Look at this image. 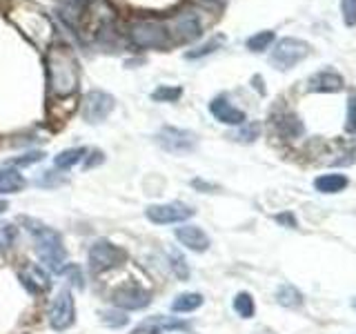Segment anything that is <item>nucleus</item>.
I'll list each match as a JSON object with an SVG mask.
<instances>
[{
	"label": "nucleus",
	"instance_id": "1a4fd4ad",
	"mask_svg": "<svg viewBox=\"0 0 356 334\" xmlns=\"http://www.w3.org/2000/svg\"><path fill=\"white\" fill-rule=\"evenodd\" d=\"M76 319V305H74V296L70 287H63L58 294H56L51 310H49V326L54 330H67Z\"/></svg>",
	"mask_w": 356,
	"mask_h": 334
},
{
	"label": "nucleus",
	"instance_id": "0eeeda50",
	"mask_svg": "<svg viewBox=\"0 0 356 334\" xmlns=\"http://www.w3.org/2000/svg\"><path fill=\"white\" fill-rule=\"evenodd\" d=\"M167 33H170L172 42H194L200 33H203V25H200V16L196 11H181L176 14L170 22H167Z\"/></svg>",
	"mask_w": 356,
	"mask_h": 334
},
{
	"label": "nucleus",
	"instance_id": "a878e982",
	"mask_svg": "<svg viewBox=\"0 0 356 334\" xmlns=\"http://www.w3.org/2000/svg\"><path fill=\"white\" fill-rule=\"evenodd\" d=\"M16 237H18V230H16L14 223L0 221V250L11 248V243L16 241Z\"/></svg>",
	"mask_w": 356,
	"mask_h": 334
},
{
	"label": "nucleus",
	"instance_id": "e433bc0d",
	"mask_svg": "<svg viewBox=\"0 0 356 334\" xmlns=\"http://www.w3.org/2000/svg\"><path fill=\"white\" fill-rule=\"evenodd\" d=\"M352 305H354V308H356V301H354V303H352Z\"/></svg>",
	"mask_w": 356,
	"mask_h": 334
},
{
	"label": "nucleus",
	"instance_id": "f257e3e1",
	"mask_svg": "<svg viewBox=\"0 0 356 334\" xmlns=\"http://www.w3.org/2000/svg\"><path fill=\"white\" fill-rule=\"evenodd\" d=\"M47 85L51 96L67 98L81 85V65L65 42H54L47 49Z\"/></svg>",
	"mask_w": 356,
	"mask_h": 334
},
{
	"label": "nucleus",
	"instance_id": "a211bd4d",
	"mask_svg": "<svg viewBox=\"0 0 356 334\" xmlns=\"http://www.w3.org/2000/svg\"><path fill=\"white\" fill-rule=\"evenodd\" d=\"M20 281L25 283L31 292H42V289H49V278L44 276V272L38 265H29L25 272H20Z\"/></svg>",
	"mask_w": 356,
	"mask_h": 334
},
{
	"label": "nucleus",
	"instance_id": "5701e85b",
	"mask_svg": "<svg viewBox=\"0 0 356 334\" xmlns=\"http://www.w3.org/2000/svg\"><path fill=\"white\" fill-rule=\"evenodd\" d=\"M234 310H236V315H238V317H243V319H252V317H254V312H256L252 294H248V292H238L236 299H234Z\"/></svg>",
	"mask_w": 356,
	"mask_h": 334
},
{
	"label": "nucleus",
	"instance_id": "f8f14e48",
	"mask_svg": "<svg viewBox=\"0 0 356 334\" xmlns=\"http://www.w3.org/2000/svg\"><path fill=\"white\" fill-rule=\"evenodd\" d=\"M167 330H189V323L181 321V319H174V317H163V315H156L140 321L134 334H161Z\"/></svg>",
	"mask_w": 356,
	"mask_h": 334
},
{
	"label": "nucleus",
	"instance_id": "72a5a7b5",
	"mask_svg": "<svg viewBox=\"0 0 356 334\" xmlns=\"http://www.w3.org/2000/svg\"><path fill=\"white\" fill-rule=\"evenodd\" d=\"M65 274H72V283H74L76 287H83V285H85L83 276H78V270H76V267H70V270H65Z\"/></svg>",
	"mask_w": 356,
	"mask_h": 334
},
{
	"label": "nucleus",
	"instance_id": "423d86ee",
	"mask_svg": "<svg viewBox=\"0 0 356 334\" xmlns=\"http://www.w3.org/2000/svg\"><path fill=\"white\" fill-rule=\"evenodd\" d=\"M309 54V45L298 40V38H283L276 42V47L270 56V63L276 67V70H292V67H296L300 61L305 58V56Z\"/></svg>",
	"mask_w": 356,
	"mask_h": 334
},
{
	"label": "nucleus",
	"instance_id": "c756f323",
	"mask_svg": "<svg viewBox=\"0 0 356 334\" xmlns=\"http://www.w3.org/2000/svg\"><path fill=\"white\" fill-rule=\"evenodd\" d=\"M44 159V154L42 152H27V154H22V156H16V159H11L9 165H16V167H27V165H33V163H38Z\"/></svg>",
	"mask_w": 356,
	"mask_h": 334
},
{
	"label": "nucleus",
	"instance_id": "6e6552de",
	"mask_svg": "<svg viewBox=\"0 0 356 334\" xmlns=\"http://www.w3.org/2000/svg\"><path fill=\"white\" fill-rule=\"evenodd\" d=\"M127 259V254L122 252L118 245L109 243L105 239H100L92 245L89 250V267L98 274V272H107L111 267H118L122 261Z\"/></svg>",
	"mask_w": 356,
	"mask_h": 334
},
{
	"label": "nucleus",
	"instance_id": "4468645a",
	"mask_svg": "<svg viewBox=\"0 0 356 334\" xmlns=\"http://www.w3.org/2000/svg\"><path fill=\"white\" fill-rule=\"evenodd\" d=\"M176 239L192 252H205L209 248V237L198 225H183L176 228Z\"/></svg>",
	"mask_w": 356,
	"mask_h": 334
},
{
	"label": "nucleus",
	"instance_id": "9d476101",
	"mask_svg": "<svg viewBox=\"0 0 356 334\" xmlns=\"http://www.w3.org/2000/svg\"><path fill=\"white\" fill-rule=\"evenodd\" d=\"M152 223L156 225H172V223H183L187 218L194 216V209L181 203V200H174V203H163V205H149L145 212Z\"/></svg>",
	"mask_w": 356,
	"mask_h": 334
},
{
	"label": "nucleus",
	"instance_id": "f3484780",
	"mask_svg": "<svg viewBox=\"0 0 356 334\" xmlns=\"http://www.w3.org/2000/svg\"><path fill=\"white\" fill-rule=\"evenodd\" d=\"M348 183L350 181L345 174H323L314 181V187L323 194H337V192H341V189L348 187Z\"/></svg>",
	"mask_w": 356,
	"mask_h": 334
},
{
	"label": "nucleus",
	"instance_id": "473e14b6",
	"mask_svg": "<svg viewBox=\"0 0 356 334\" xmlns=\"http://www.w3.org/2000/svg\"><path fill=\"white\" fill-rule=\"evenodd\" d=\"M276 223H281V225H287V228H296V218L292 212H281V214L274 216Z\"/></svg>",
	"mask_w": 356,
	"mask_h": 334
},
{
	"label": "nucleus",
	"instance_id": "412c9836",
	"mask_svg": "<svg viewBox=\"0 0 356 334\" xmlns=\"http://www.w3.org/2000/svg\"><path fill=\"white\" fill-rule=\"evenodd\" d=\"M276 301L281 305H285V308H298L300 303H303V294H300L294 285L285 283V285H281L276 289Z\"/></svg>",
	"mask_w": 356,
	"mask_h": 334
},
{
	"label": "nucleus",
	"instance_id": "39448f33",
	"mask_svg": "<svg viewBox=\"0 0 356 334\" xmlns=\"http://www.w3.org/2000/svg\"><path fill=\"white\" fill-rule=\"evenodd\" d=\"M116 107V100L111 94L103 92V89H92L83 96L81 103V114L83 120L89 122V125H96V122H103L111 111Z\"/></svg>",
	"mask_w": 356,
	"mask_h": 334
},
{
	"label": "nucleus",
	"instance_id": "393cba45",
	"mask_svg": "<svg viewBox=\"0 0 356 334\" xmlns=\"http://www.w3.org/2000/svg\"><path fill=\"white\" fill-rule=\"evenodd\" d=\"M225 42V38L222 36H216V38H211V40H207L205 45H200L198 49H192V51H187L185 54V58H203V56H207V54H211V51H216L220 45Z\"/></svg>",
	"mask_w": 356,
	"mask_h": 334
},
{
	"label": "nucleus",
	"instance_id": "7ed1b4c3",
	"mask_svg": "<svg viewBox=\"0 0 356 334\" xmlns=\"http://www.w3.org/2000/svg\"><path fill=\"white\" fill-rule=\"evenodd\" d=\"M131 42L140 49H165L170 45V33H167L165 22L161 20H136L129 27Z\"/></svg>",
	"mask_w": 356,
	"mask_h": 334
},
{
	"label": "nucleus",
	"instance_id": "f03ea898",
	"mask_svg": "<svg viewBox=\"0 0 356 334\" xmlns=\"http://www.w3.org/2000/svg\"><path fill=\"white\" fill-rule=\"evenodd\" d=\"M22 223L27 225V230L31 232L33 243H36V254L40 256V261L49 267L54 272H63V263L67 259L65 245H63V237L56 230L42 225L36 218H27L22 216Z\"/></svg>",
	"mask_w": 356,
	"mask_h": 334
},
{
	"label": "nucleus",
	"instance_id": "dca6fc26",
	"mask_svg": "<svg viewBox=\"0 0 356 334\" xmlns=\"http://www.w3.org/2000/svg\"><path fill=\"white\" fill-rule=\"evenodd\" d=\"M27 181L16 167H3L0 170V194H16L20 189H25Z\"/></svg>",
	"mask_w": 356,
	"mask_h": 334
},
{
	"label": "nucleus",
	"instance_id": "20e7f679",
	"mask_svg": "<svg viewBox=\"0 0 356 334\" xmlns=\"http://www.w3.org/2000/svg\"><path fill=\"white\" fill-rule=\"evenodd\" d=\"M156 145H159L161 150H165L167 154H176V156H183V154H189L196 150V143H198V136L194 132L189 129H181V127H172L167 125L163 127L159 134L154 136Z\"/></svg>",
	"mask_w": 356,
	"mask_h": 334
},
{
	"label": "nucleus",
	"instance_id": "9b49d317",
	"mask_svg": "<svg viewBox=\"0 0 356 334\" xmlns=\"http://www.w3.org/2000/svg\"><path fill=\"white\" fill-rule=\"evenodd\" d=\"M111 301H114L116 308H122V310H143L145 305H149L152 294L138 283H125L114 289Z\"/></svg>",
	"mask_w": 356,
	"mask_h": 334
},
{
	"label": "nucleus",
	"instance_id": "6ab92c4d",
	"mask_svg": "<svg viewBox=\"0 0 356 334\" xmlns=\"http://www.w3.org/2000/svg\"><path fill=\"white\" fill-rule=\"evenodd\" d=\"M87 156V150L85 148H72V150H65L60 152L58 156L54 159V165L56 170H72L76 163H81Z\"/></svg>",
	"mask_w": 356,
	"mask_h": 334
},
{
	"label": "nucleus",
	"instance_id": "bb28decb",
	"mask_svg": "<svg viewBox=\"0 0 356 334\" xmlns=\"http://www.w3.org/2000/svg\"><path fill=\"white\" fill-rule=\"evenodd\" d=\"M100 321H103L105 326H109V328H122V326H127L129 317L125 315V312L107 310V312H103V315H100Z\"/></svg>",
	"mask_w": 356,
	"mask_h": 334
},
{
	"label": "nucleus",
	"instance_id": "c85d7f7f",
	"mask_svg": "<svg viewBox=\"0 0 356 334\" xmlns=\"http://www.w3.org/2000/svg\"><path fill=\"white\" fill-rule=\"evenodd\" d=\"M170 265H172V270L174 274L181 278V281H185V278H189V267L183 259V254H178V252H172L170 254Z\"/></svg>",
	"mask_w": 356,
	"mask_h": 334
},
{
	"label": "nucleus",
	"instance_id": "b1692460",
	"mask_svg": "<svg viewBox=\"0 0 356 334\" xmlns=\"http://www.w3.org/2000/svg\"><path fill=\"white\" fill-rule=\"evenodd\" d=\"M274 42V31H259V33H254V36L248 38V49L250 51H265L270 45Z\"/></svg>",
	"mask_w": 356,
	"mask_h": 334
},
{
	"label": "nucleus",
	"instance_id": "2f4dec72",
	"mask_svg": "<svg viewBox=\"0 0 356 334\" xmlns=\"http://www.w3.org/2000/svg\"><path fill=\"white\" fill-rule=\"evenodd\" d=\"M341 9L345 25H356V0H341Z\"/></svg>",
	"mask_w": 356,
	"mask_h": 334
},
{
	"label": "nucleus",
	"instance_id": "2eb2a0df",
	"mask_svg": "<svg viewBox=\"0 0 356 334\" xmlns=\"http://www.w3.org/2000/svg\"><path fill=\"white\" fill-rule=\"evenodd\" d=\"M309 92H321V94H332L343 89V76L337 72H318L307 81Z\"/></svg>",
	"mask_w": 356,
	"mask_h": 334
},
{
	"label": "nucleus",
	"instance_id": "7c9ffc66",
	"mask_svg": "<svg viewBox=\"0 0 356 334\" xmlns=\"http://www.w3.org/2000/svg\"><path fill=\"white\" fill-rule=\"evenodd\" d=\"M345 132H356V94H350L348 98V116H345Z\"/></svg>",
	"mask_w": 356,
	"mask_h": 334
},
{
	"label": "nucleus",
	"instance_id": "cd10ccee",
	"mask_svg": "<svg viewBox=\"0 0 356 334\" xmlns=\"http://www.w3.org/2000/svg\"><path fill=\"white\" fill-rule=\"evenodd\" d=\"M259 134H261L259 122H243L241 129L236 132V136H234V138L241 141V143H252V141L259 138Z\"/></svg>",
	"mask_w": 356,
	"mask_h": 334
},
{
	"label": "nucleus",
	"instance_id": "aec40b11",
	"mask_svg": "<svg viewBox=\"0 0 356 334\" xmlns=\"http://www.w3.org/2000/svg\"><path fill=\"white\" fill-rule=\"evenodd\" d=\"M203 305V296L198 292H185V294H178L172 301V310L174 312H194Z\"/></svg>",
	"mask_w": 356,
	"mask_h": 334
},
{
	"label": "nucleus",
	"instance_id": "ddd939ff",
	"mask_svg": "<svg viewBox=\"0 0 356 334\" xmlns=\"http://www.w3.org/2000/svg\"><path fill=\"white\" fill-rule=\"evenodd\" d=\"M209 111H211V116H214L216 120H220V122H225V125H238L241 127L243 122L248 120L245 111L238 109V107H234L225 96H218V98L211 100Z\"/></svg>",
	"mask_w": 356,
	"mask_h": 334
},
{
	"label": "nucleus",
	"instance_id": "4be33fe9",
	"mask_svg": "<svg viewBox=\"0 0 356 334\" xmlns=\"http://www.w3.org/2000/svg\"><path fill=\"white\" fill-rule=\"evenodd\" d=\"M181 96H183V89L172 87V85H161L159 89L152 92V100H156V103H176Z\"/></svg>",
	"mask_w": 356,
	"mask_h": 334
},
{
	"label": "nucleus",
	"instance_id": "c9c22d12",
	"mask_svg": "<svg viewBox=\"0 0 356 334\" xmlns=\"http://www.w3.org/2000/svg\"><path fill=\"white\" fill-rule=\"evenodd\" d=\"M207 3H216V0H207Z\"/></svg>",
	"mask_w": 356,
	"mask_h": 334
},
{
	"label": "nucleus",
	"instance_id": "f704fd0d",
	"mask_svg": "<svg viewBox=\"0 0 356 334\" xmlns=\"http://www.w3.org/2000/svg\"><path fill=\"white\" fill-rule=\"evenodd\" d=\"M9 205H7V200H0V214H3V212L7 209Z\"/></svg>",
	"mask_w": 356,
	"mask_h": 334
}]
</instances>
